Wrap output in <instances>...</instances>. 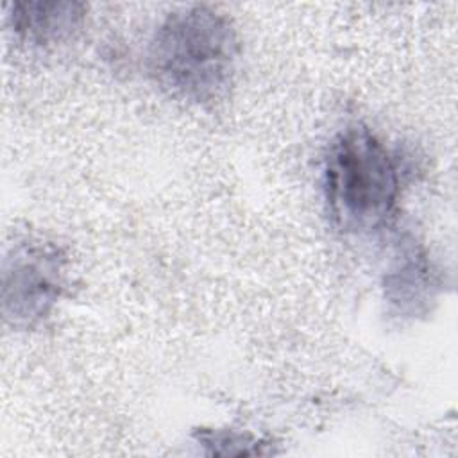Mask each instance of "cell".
I'll use <instances>...</instances> for the list:
<instances>
[{"label": "cell", "mask_w": 458, "mask_h": 458, "mask_svg": "<svg viewBox=\"0 0 458 458\" xmlns=\"http://www.w3.org/2000/svg\"><path fill=\"white\" fill-rule=\"evenodd\" d=\"M238 36L231 20L206 5L175 11L148 47V70L170 95L195 104L220 100L236 72Z\"/></svg>", "instance_id": "6da1fadb"}, {"label": "cell", "mask_w": 458, "mask_h": 458, "mask_svg": "<svg viewBox=\"0 0 458 458\" xmlns=\"http://www.w3.org/2000/svg\"><path fill=\"white\" fill-rule=\"evenodd\" d=\"M324 186L331 216L340 229L372 231L395 209L401 191L399 166L372 131L351 125L329 145Z\"/></svg>", "instance_id": "7a4b0ae2"}, {"label": "cell", "mask_w": 458, "mask_h": 458, "mask_svg": "<svg viewBox=\"0 0 458 458\" xmlns=\"http://www.w3.org/2000/svg\"><path fill=\"white\" fill-rule=\"evenodd\" d=\"M66 254L54 242H16L2 265V313L14 327H34L55 308L66 284Z\"/></svg>", "instance_id": "3957f363"}, {"label": "cell", "mask_w": 458, "mask_h": 458, "mask_svg": "<svg viewBox=\"0 0 458 458\" xmlns=\"http://www.w3.org/2000/svg\"><path fill=\"white\" fill-rule=\"evenodd\" d=\"M86 7L79 2H16L11 25L20 39L36 47L55 45L79 30Z\"/></svg>", "instance_id": "277c9868"}, {"label": "cell", "mask_w": 458, "mask_h": 458, "mask_svg": "<svg viewBox=\"0 0 458 458\" xmlns=\"http://www.w3.org/2000/svg\"><path fill=\"white\" fill-rule=\"evenodd\" d=\"M437 276L422 254L413 245L406 249L385 277V297L403 315H417L435 299Z\"/></svg>", "instance_id": "5b68a950"}, {"label": "cell", "mask_w": 458, "mask_h": 458, "mask_svg": "<svg viewBox=\"0 0 458 458\" xmlns=\"http://www.w3.org/2000/svg\"><path fill=\"white\" fill-rule=\"evenodd\" d=\"M199 442L211 447V453L215 454H254L256 449H250L249 445H254L256 440H250L245 435L233 433V431H202L199 435Z\"/></svg>", "instance_id": "8992f818"}]
</instances>
